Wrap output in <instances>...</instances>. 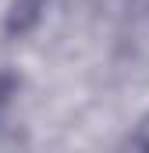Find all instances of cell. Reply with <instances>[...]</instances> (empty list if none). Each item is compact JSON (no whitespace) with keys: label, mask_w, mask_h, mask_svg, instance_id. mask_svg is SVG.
Masks as SVG:
<instances>
[{"label":"cell","mask_w":149,"mask_h":153,"mask_svg":"<svg viewBox=\"0 0 149 153\" xmlns=\"http://www.w3.org/2000/svg\"><path fill=\"white\" fill-rule=\"evenodd\" d=\"M18 93V78L11 75V71H0V111L11 103V96Z\"/></svg>","instance_id":"cell-3"},{"label":"cell","mask_w":149,"mask_h":153,"mask_svg":"<svg viewBox=\"0 0 149 153\" xmlns=\"http://www.w3.org/2000/svg\"><path fill=\"white\" fill-rule=\"evenodd\" d=\"M43 11H46V0H11L7 18H4V32L11 39L29 36L39 22H43Z\"/></svg>","instance_id":"cell-1"},{"label":"cell","mask_w":149,"mask_h":153,"mask_svg":"<svg viewBox=\"0 0 149 153\" xmlns=\"http://www.w3.org/2000/svg\"><path fill=\"white\" fill-rule=\"evenodd\" d=\"M128 146H135V150H149V114L135 125V132L128 135Z\"/></svg>","instance_id":"cell-2"}]
</instances>
